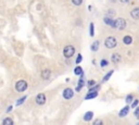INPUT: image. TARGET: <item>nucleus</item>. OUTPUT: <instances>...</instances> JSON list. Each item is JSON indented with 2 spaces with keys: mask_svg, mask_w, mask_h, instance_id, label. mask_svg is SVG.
Here are the masks:
<instances>
[{
  "mask_svg": "<svg viewBox=\"0 0 139 125\" xmlns=\"http://www.w3.org/2000/svg\"><path fill=\"white\" fill-rule=\"evenodd\" d=\"M126 25H127L126 24V21L124 20V19H122V18H119V19L114 20V23H113V27L120 29V31H122V29L125 28Z\"/></svg>",
  "mask_w": 139,
  "mask_h": 125,
  "instance_id": "f257e3e1",
  "label": "nucleus"
},
{
  "mask_svg": "<svg viewBox=\"0 0 139 125\" xmlns=\"http://www.w3.org/2000/svg\"><path fill=\"white\" fill-rule=\"evenodd\" d=\"M104 45L107 48L109 49H113L116 47V45H118V41H116V39L114 37H112V36H110V37H108L104 41Z\"/></svg>",
  "mask_w": 139,
  "mask_h": 125,
  "instance_id": "f03ea898",
  "label": "nucleus"
},
{
  "mask_svg": "<svg viewBox=\"0 0 139 125\" xmlns=\"http://www.w3.org/2000/svg\"><path fill=\"white\" fill-rule=\"evenodd\" d=\"M74 53H75V48L72 45L66 46L63 50V55H64L65 58H71L72 56H74Z\"/></svg>",
  "mask_w": 139,
  "mask_h": 125,
  "instance_id": "7ed1b4c3",
  "label": "nucleus"
},
{
  "mask_svg": "<svg viewBox=\"0 0 139 125\" xmlns=\"http://www.w3.org/2000/svg\"><path fill=\"white\" fill-rule=\"evenodd\" d=\"M26 88H27V83L25 82V80H23V79L19 80V82L16 83V85H15V89H16V91H19V93L25 91Z\"/></svg>",
  "mask_w": 139,
  "mask_h": 125,
  "instance_id": "20e7f679",
  "label": "nucleus"
},
{
  "mask_svg": "<svg viewBox=\"0 0 139 125\" xmlns=\"http://www.w3.org/2000/svg\"><path fill=\"white\" fill-rule=\"evenodd\" d=\"M73 95H74V91H73L71 88H65L64 91H63V97L64 99H71L73 97Z\"/></svg>",
  "mask_w": 139,
  "mask_h": 125,
  "instance_id": "39448f33",
  "label": "nucleus"
},
{
  "mask_svg": "<svg viewBox=\"0 0 139 125\" xmlns=\"http://www.w3.org/2000/svg\"><path fill=\"white\" fill-rule=\"evenodd\" d=\"M36 102L38 105H43L46 102V96L43 94H38L37 97H36Z\"/></svg>",
  "mask_w": 139,
  "mask_h": 125,
  "instance_id": "423d86ee",
  "label": "nucleus"
},
{
  "mask_svg": "<svg viewBox=\"0 0 139 125\" xmlns=\"http://www.w3.org/2000/svg\"><path fill=\"white\" fill-rule=\"evenodd\" d=\"M128 112H129V107L126 106L125 108H123V109L121 110V111H120L119 115H120V117H124V116H126V115L128 114Z\"/></svg>",
  "mask_w": 139,
  "mask_h": 125,
  "instance_id": "0eeeda50",
  "label": "nucleus"
},
{
  "mask_svg": "<svg viewBox=\"0 0 139 125\" xmlns=\"http://www.w3.org/2000/svg\"><path fill=\"white\" fill-rule=\"evenodd\" d=\"M130 15L135 20H139V8H135L133 11L130 12Z\"/></svg>",
  "mask_w": 139,
  "mask_h": 125,
  "instance_id": "6e6552de",
  "label": "nucleus"
},
{
  "mask_svg": "<svg viewBox=\"0 0 139 125\" xmlns=\"http://www.w3.org/2000/svg\"><path fill=\"white\" fill-rule=\"evenodd\" d=\"M85 85V80H84V74H82V78H80L78 80V85L76 87V91H79L80 89H82V87H84Z\"/></svg>",
  "mask_w": 139,
  "mask_h": 125,
  "instance_id": "1a4fd4ad",
  "label": "nucleus"
},
{
  "mask_svg": "<svg viewBox=\"0 0 139 125\" xmlns=\"http://www.w3.org/2000/svg\"><path fill=\"white\" fill-rule=\"evenodd\" d=\"M92 116H93V112H92V111H88V112H86V113H85V115H84V121H86V122L91 121Z\"/></svg>",
  "mask_w": 139,
  "mask_h": 125,
  "instance_id": "9d476101",
  "label": "nucleus"
},
{
  "mask_svg": "<svg viewBox=\"0 0 139 125\" xmlns=\"http://www.w3.org/2000/svg\"><path fill=\"white\" fill-rule=\"evenodd\" d=\"M98 96V93L97 91H89L88 94H87V96H86V100H90V99H93V98H96Z\"/></svg>",
  "mask_w": 139,
  "mask_h": 125,
  "instance_id": "9b49d317",
  "label": "nucleus"
},
{
  "mask_svg": "<svg viewBox=\"0 0 139 125\" xmlns=\"http://www.w3.org/2000/svg\"><path fill=\"white\" fill-rule=\"evenodd\" d=\"M50 75H51L50 70H43L42 73H41V77H42L43 79H48V78L50 77Z\"/></svg>",
  "mask_w": 139,
  "mask_h": 125,
  "instance_id": "f8f14e48",
  "label": "nucleus"
},
{
  "mask_svg": "<svg viewBox=\"0 0 139 125\" xmlns=\"http://www.w3.org/2000/svg\"><path fill=\"white\" fill-rule=\"evenodd\" d=\"M121 56L119 55V53H114V55H112V62L113 63H119L120 61H121Z\"/></svg>",
  "mask_w": 139,
  "mask_h": 125,
  "instance_id": "ddd939ff",
  "label": "nucleus"
},
{
  "mask_svg": "<svg viewBox=\"0 0 139 125\" xmlns=\"http://www.w3.org/2000/svg\"><path fill=\"white\" fill-rule=\"evenodd\" d=\"M104 23L107 24V25H110L111 27H113V23H114V20H112L111 18H108V17H105L104 18Z\"/></svg>",
  "mask_w": 139,
  "mask_h": 125,
  "instance_id": "4468645a",
  "label": "nucleus"
},
{
  "mask_svg": "<svg viewBox=\"0 0 139 125\" xmlns=\"http://www.w3.org/2000/svg\"><path fill=\"white\" fill-rule=\"evenodd\" d=\"M131 41H133V38H131V36H125V37L123 38V42L126 44V45H130Z\"/></svg>",
  "mask_w": 139,
  "mask_h": 125,
  "instance_id": "2eb2a0df",
  "label": "nucleus"
},
{
  "mask_svg": "<svg viewBox=\"0 0 139 125\" xmlns=\"http://www.w3.org/2000/svg\"><path fill=\"white\" fill-rule=\"evenodd\" d=\"M99 46H100V42L97 40V41H94L92 45H91V50L92 51H97L98 50V48H99Z\"/></svg>",
  "mask_w": 139,
  "mask_h": 125,
  "instance_id": "dca6fc26",
  "label": "nucleus"
},
{
  "mask_svg": "<svg viewBox=\"0 0 139 125\" xmlns=\"http://www.w3.org/2000/svg\"><path fill=\"white\" fill-rule=\"evenodd\" d=\"M74 73H75L76 75H82L83 74V69L80 68V67H76L74 69Z\"/></svg>",
  "mask_w": 139,
  "mask_h": 125,
  "instance_id": "f3484780",
  "label": "nucleus"
},
{
  "mask_svg": "<svg viewBox=\"0 0 139 125\" xmlns=\"http://www.w3.org/2000/svg\"><path fill=\"white\" fill-rule=\"evenodd\" d=\"M2 124H3V125H7V124L12 125V124H13V120L10 119V117H7V119H4V120L2 121Z\"/></svg>",
  "mask_w": 139,
  "mask_h": 125,
  "instance_id": "a211bd4d",
  "label": "nucleus"
},
{
  "mask_svg": "<svg viewBox=\"0 0 139 125\" xmlns=\"http://www.w3.org/2000/svg\"><path fill=\"white\" fill-rule=\"evenodd\" d=\"M113 72H114V71H113V70H111V71H110V72L108 73V74H107V75H105V76L103 77V82H108V80H109V78H110V77L112 76Z\"/></svg>",
  "mask_w": 139,
  "mask_h": 125,
  "instance_id": "6ab92c4d",
  "label": "nucleus"
},
{
  "mask_svg": "<svg viewBox=\"0 0 139 125\" xmlns=\"http://www.w3.org/2000/svg\"><path fill=\"white\" fill-rule=\"evenodd\" d=\"M89 34H90V36L92 37V36L94 35V25H93V23H90V25H89Z\"/></svg>",
  "mask_w": 139,
  "mask_h": 125,
  "instance_id": "aec40b11",
  "label": "nucleus"
},
{
  "mask_svg": "<svg viewBox=\"0 0 139 125\" xmlns=\"http://www.w3.org/2000/svg\"><path fill=\"white\" fill-rule=\"evenodd\" d=\"M25 99H26V96H24V97L20 98V99L16 101V106H20V105H22V104H23V102L25 101Z\"/></svg>",
  "mask_w": 139,
  "mask_h": 125,
  "instance_id": "412c9836",
  "label": "nucleus"
},
{
  "mask_svg": "<svg viewBox=\"0 0 139 125\" xmlns=\"http://www.w3.org/2000/svg\"><path fill=\"white\" fill-rule=\"evenodd\" d=\"M72 2L74 3L75 6H80L82 2H83V0H72Z\"/></svg>",
  "mask_w": 139,
  "mask_h": 125,
  "instance_id": "4be33fe9",
  "label": "nucleus"
},
{
  "mask_svg": "<svg viewBox=\"0 0 139 125\" xmlns=\"http://www.w3.org/2000/svg\"><path fill=\"white\" fill-rule=\"evenodd\" d=\"M94 85H96V80H93V79L88 80V87H89V88L92 87V86H94Z\"/></svg>",
  "mask_w": 139,
  "mask_h": 125,
  "instance_id": "5701e85b",
  "label": "nucleus"
},
{
  "mask_svg": "<svg viewBox=\"0 0 139 125\" xmlns=\"http://www.w3.org/2000/svg\"><path fill=\"white\" fill-rule=\"evenodd\" d=\"M100 64H101V67H102V68H105L107 65H108V61H107V60H101Z\"/></svg>",
  "mask_w": 139,
  "mask_h": 125,
  "instance_id": "b1692460",
  "label": "nucleus"
},
{
  "mask_svg": "<svg viewBox=\"0 0 139 125\" xmlns=\"http://www.w3.org/2000/svg\"><path fill=\"white\" fill-rule=\"evenodd\" d=\"M131 100H133V95H128V96L126 97V102L129 104V102H131Z\"/></svg>",
  "mask_w": 139,
  "mask_h": 125,
  "instance_id": "393cba45",
  "label": "nucleus"
},
{
  "mask_svg": "<svg viewBox=\"0 0 139 125\" xmlns=\"http://www.w3.org/2000/svg\"><path fill=\"white\" fill-rule=\"evenodd\" d=\"M82 60H83V56H82V55H78V57H77V59H76V63H77V64L80 63V62H82Z\"/></svg>",
  "mask_w": 139,
  "mask_h": 125,
  "instance_id": "a878e982",
  "label": "nucleus"
},
{
  "mask_svg": "<svg viewBox=\"0 0 139 125\" xmlns=\"http://www.w3.org/2000/svg\"><path fill=\"white\" fill-rule=\"evenodd\" d=\"M134 115L137 117V119H139V108H138V107H136V110H135Z\"/></svg>",
  "mask_w": 139,
  "mask_h": 125,
  "instance_id": "bb28decb",
  "label": "nucleus"
},
{
  "mask_svg": "<svg viewBox=\"0 0 139 125\" xmlns=\"http://www.w3.org/2000/svg\"><path fill=\"white\" fill-rule=\"evenodd\" d=\"M138 104H139V100L136 99L135 101H133V104H131V107H133V108H136V107L138 106Z\"/></svg>",
  "mask_w": 139,
  "mask_h": 125,
  "instance_id": "cd10ccee",
  "label": "nucleus"
},
{
  "mask_svg": "<svg viewBox=\"0 0 139 125\" xmlns=\"http://www.w3.org/2000/svg\"><path fill=\"white\" fill-rule=\"evenodd\" d=\"M98 124H102V121H101V120H99V119H98V120H96V121L93 122V125H98Z\"/></svg>",
  "mask_w": 139,
  "mask_h": 125,
  "instance_id": "c85d7f7f",
  "label": "nucleus"
},
{
  "mask_svg": "<svg viewBox=\"0 0 139 125\" xmlns=\"http://www.w3.org/2000/svg\"><path fill=\"white\" fill-rule=\"evenodd\" d=\"M120 1H121V2H123V3H127V2L129 1V0H120Z\"/></svg>",
  "mask_w": 139,
  "mask_h": 125,
  "instance_id": "c756f323",
  "label": "nucleus"
},
{
  "mask_svg": "<svg viewBox=\"0 0 139 125\" xmlns=\"http://www.w3.org/2000/svg\"><path fill=\"white\" fill-rule=\"evenodd\" d=\"M12 108H13V107H12V106H10V107L8 108V110H7V112H10L11 110H12Z\"/></svg>",
  "mask_w": 139,
  "mask_h": 125,
  "instance_id": "7c9ffc66",
  "label": "nucleus"
}]
</instances>
